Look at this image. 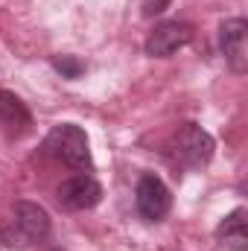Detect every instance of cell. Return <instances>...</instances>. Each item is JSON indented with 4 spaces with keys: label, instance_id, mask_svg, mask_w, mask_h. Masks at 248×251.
Here are the masks:
<instances>
[{
    "label": "cell",
    "instance_id": "6da1fadb",
    "mask_svg": "<svg viewBox=\"0 0 248 251\" xmlns=\"http://www.w3.org/2000/svg\"><path fill=\"white\" fill-rule=\"evenodd\" d=\"M50 237V213L35 201H18L12 216L0 222V243L6 249L26 251Z\"/></svg>",
    "mask_w": 248,
    "mask_h": 251
},
{
    "label": "cell",
    "instance_id": "7a4b0ae2",
    "mask_svg": "<svg viewBox=\"0 0 248 251\" xmlns=\"http://www.w3.org/2000/svg\"><path fill=\"white\" fill-rule=\"evenodd\" d=\"M41 149H44V155L62 161L64 167H70V170H85V173L94 170V158H91L88 134H85L82 126H76V123L53 126L50 134L44 137Z\"/></svg>",
    "mask_w": 248,
    "mask_h": 251
},
{
    "label": "cell",
    "instance_id": "3957f363",
    "mask_svg": "<svg viewBox=\"0 0 248 251\" xmlns=\"http://www.w3.org/2000/svg\"><path fill=\"white\" fill-rule=\"evenodd\" d=\"M213 149H216V143H213L210 131H204L198 123H181L178 131L173 134V143H170L173 161L187 167V170L207 167L213 158Z\"/></svg>",
    "mask_w": 248,
    "mask_h": 251
},
{
    "label": "cell",
    "instance_id": "277c9868",
    "mask_svg": "<svg viewBox=\"0 0 248 251\" xmlns=\"http://www.w3.org/2000/svg\"><path fill=\"white\" fill-rule=\"evenodd\" d=\"M134 207L146 222H161L173 207V193L155 173H143L134 187Z\"/></svg>",
    "mask_w": 248,
    "mask_h": 251
},
{
    "label": "cell",
    "instance_id": "5b68a950",
    "mask_svg": "<svg viewBox=\"0 0 248 251\" xmlns=\"http://www.w3.org/2000/svg\"><path fill=\"white\" fill-rule=\"evenodd\" d=\"M196 29L187 21H161L152 26V32L146 35V53L152 59H170L173 53H178L193 41Z\"/></svg>",
    "mask_w": 248,
    "mask_h": 251
},
{
    "label": "cell",
    "instance_id": "8992f818",
    "mask_svg": "<svg viewBox=\"0 0 248 251\" xmlns=\"http://www.w3.org/2000/svg\"><path fill=\"white\" fill-rule=\"evenodd\" d=\"M56 199H59V207L70 210V213H79V210H91L99 204L102 199V187L94 176L82 173V176H70L67 181L59 184L56 190Z\"/></svg>",
    "mask_w": 248,
    "mask_h": 251
},
{
    "label": "cell",
    "instance_id": "52a82bcc",
    "mask_svg": "<svg viewBox=\"0 0 248 251\" xmlns=\"http://www.w3.org/2000/svg\"><path fill=\"white\" fill-rule=\"evenodd\" d=\"M219 50L234 73L248 70V24L246 18H228L219 26Z\"/></svg>",
    "mask_w": 248,
    "mask_h": 251
},
{
    "label": "cell",
    "instance_id": "ba28073f",
    "mask_svg": "<svg viewBox=\"0 0 248 251\" xmlns=\"http://www.w3.org/2000/svg\"><path fill=\"white\" fill-rule=\"evenodd\" d=\"M0 126H3V128H9L15 137L26 134V131H29V126H32V114H29L26 102H24L18 94L3 91V88H0Z\"/></svg>",
    "mask_w": 248,
    "mask_h": 251
},
{
    "label": "cell",
    "instance_id": "9c48e42d",
    "mask_svg": "<svg viewBox=\"0 0 248 251\" xmlns=\"http://www.w3.org/2000/svg\"><path fill=\"white\" fill-rule=\"evenodd\" d=\"M216 237H219V243H222V246H228V249H234V251H248L246 210H243V207L231 210V213H228V216L219 222V228H216Z\"/></svg>",
    "mask_w": 248,
    "mask_h": 251
},
{
    "label": "cell",
    "instance_id": "30bf717a",
    "mask_svg": "<svg viewBox=\"0 0 248 251\" xmlns=\"http://www.w3.org/2000/svg\"><path fill=\"white\" fill-rule=\"evenodd\" d=\"M53 67L64 79H79L85 73V62H79L76 56H53Z\"/></svg>",
    "mask_w": 248,
    "mask_h": 251
},
{
    "label": "cell",
    "instance_id": "8fae6325",
    "mask_svg": "<svg viewBox=\"0 0 248 251\" xmlns=\"http://www.w3.org/2000/svg\"><path fill=\"white\" fill-rule=\"evenodd\" d=\"M170 3H173V0H143V3H140L143 18H155V15H161V12H167Z\"/></svg>",
    "mask_w": 248,
    "mask_h": 251
}]
</instances>
